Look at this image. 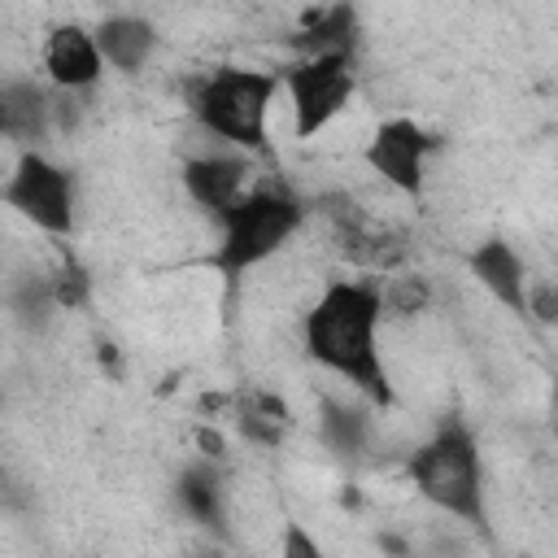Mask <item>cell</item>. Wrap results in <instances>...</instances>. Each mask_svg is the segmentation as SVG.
<instances>
[{
	"label": "cell",
	"mask_w": 558,
	"mask_h": 558,
	"mask_svg": "<svg viewBox=\"0 0 558 558\" xmlns=\"http://www.w3.org/2000/svg\"><path fill=\"white\" fill-rule=\"evenodd\" d=\"M384 292L366 279H331L301 318V349L310 362L344 379L375 410H392L397 392L379 353Z\"/></svg>",
	"instance_id": "obj_1"
},
{
	"label": "cell",
	"mask_w": 558,
	"mask_h": 558,
	"mask_svg": "<svg viewBox=\"0 0 558 558\" xmlns=\"http://www.w3.org/2000/svg\"><path fill=\"white\" fill-rule=\"evenodd\" d=\"M283 74L253 65H218L187 87V109L196 126L222 140L231 153H270V105Z\"/></svg>",
	"instance_id": "obj_2"
},
{
	"label": "cell",
	"mask_w": 558,
	"mask_h": 558,
	"mask_svg": "<svg viewBox=\"0 0 558 558\" xmlns=\"http://www.w3.org/2000/svg\"><path fill=\"white\" fill-rule=\"evenodd\" d=\"M410 480L427 506H436L453 523H466L471 532L493 541L488 506H484V462H480V445L462 418H445L410 453Z\"/></svg>",
	"instance_id": "obj_3"
},
{
	"label": "cell",
	"mask_w": 558,
	"mask_h": 558,
	"mask_svg": "<svg viewBox=\"0 0 558 558\" xmlns=\"http://www.w3.org/2000/svg\"><path fill=\"white\" fill-rule=\"evenodd\" d=\"M305 214L310 209L283 183H270V187H253L244 201H235L218 218L222 235H218V248L209 253V266L222 275L231 296H235V288L248 270L270 262L305 227Z\"/></svg>",
	"instance_id": "obj_4"
},
{
	"label": "cell",
	"mask_w": 558,
	"mask_h": 558,
	"mask_svg": "<svg viewBox=\"0 0 558 558\" xmlns=\"http://www.w3.org/2000/svg\"><path fill=\"white\" fill-rule=\"evenodd\" d=\"M0 201L52 240H65L74 231V209H78L74 174L61 161H52L44 148L17 153V161L0 187Z\"/></svg>",
	"instance_id": "obj_5"
},
{
	"label": "cell",
	"mask_w": 558,
	"mask_h": 558,
	"mask_svg": "<svg viewBox=\"0 0 558 558\" xmlns=\"http://www.w3.org/2000/svg\"><path fill=\"white\" fill-rule=\"evenodd\" d=\"M357 74H353V57H305L292 61L283 70V92H288V109H292V131L296 140H314L318 131H327L353 100Z\"/></svg>",
	"instance_id": "obj_6"
},
{
	"label": "cell",
	"mask_w": 558,
	"mask_h": 558,
	"mask_svg": "<svg viewBox=\"0 0 558 558\" xmlns=\"http://www.w3.org/2000/svg\"><path fill=\"white\" fill-rule=\"evenodd\" d=\"M436 144L440 140L414 118H388L366 140L362 161L371 166V174H379L401 196H423V174H427V157L436 153Z\"/></svg>",
	"instance_id": "obj_7"
},
{
	"label": "cell",
	"mask_w": 558,
	"mask_h": 558,
	"mask_svg": "<svg viewBox=\"0 0 558 558\" xmlns=\"http://www.w3.org/2000/svg\"><path fill=\"white\" fill-rule=\"evenodd\" d=\"M183 192L192 196V205H201L205 214L222 218L235 201H244L253 187V161L248 153H196L183 161L179 170Z\"/></svg>",
	"instance_id": "obj_8"
},
{
	"label": "cell",
	"mask_w": 558,
	"mask_h": 558,
	"mask_svg": "<svg viewBox=\"0 0 558 558\" xmlns=\"http://www.w3.org/2000/svg\"><path fill=\"white\" fill-rule=\"evenodd\" d=\"M44 74L57 92H92L105 74V57L96 44V31L78 22H61L44 39Z\"/></svg>",
	"instance_id": "obj_9"
},
{
	"label": "cell",
	"mask_w": 558,
	"mask_h": 558,
	"mask_svg": "<svg viewBox=\"0 0 558 558\" xmlns=\"http://www.w3.org/2000/svg\"><path fill=\"white\" fill-rule=\"evenodd\" d=\"M57 96L52 87L35 83V78H9L0 87V135L13 140L22 153L48 144V135H57Z\"/></svg>",
	"instance_id": "obj_10"
},
{
	"label": "cell",
	"mask_w": 558,
	"mask_h": 558,
	"mask_svg": "<svg viewBox=\"0 0 558 558\" xmlns=\"http://www.w3.org/2000/svg\"><path fill=\"white\" fill-rule=\"evenodd\" d=\"M466 266H471L475 283H480L501 310H510L514 318H527V283H532V279H527V266H523V257H519V248H514L510 240H501V235L480 240V244L471 248Z\"/></svg>",
	"instance_id": "obj_11"
},
{
	"label": "cell",
	"mask_w": 558,
	"mask_h": 558,
	"mask_svg": "<svg viewBox=\"0 0 558 558\" xmlns=\"http://www.w3.org/2000/svg\"><path fill=\"white\" fill-rule=\"evenodd\" d=\"M296 61L305 57H353L357 52V9L349 4H327V9H305L301 26L283 39Z\"/></svg>",
	"instance_id": "obj_12"
},
{
	"label": "cell",
	"mask_w": 558,
	"mask_h": 558,
	"mask_svg": "<svg viewBox=\"0 0 558 558\" xmlns=\"http://www.w3.org/2000/svg\"><path fill=\"white\" fill-rule=\"evenodd\" d=\"M174 497H179L183 514H187L192 523H201L209 536H218V541L231 536V527H227V493H222V471H218V462H209V458L187 462V466L179 471V480H174Z\"/></svg>",
	"instance_id": "obj_13"
},
{
	"label": "cell",
	"mask_w": 558,
	"mask_h": 558,
	"mask_svg": "<svg viewBox=\"0 0 558 558\" xmlns=\"http://www.w3.org/2000/svg\"><path fill=\"white\" fill-rule=\"evenodd\" d=\"M96 44H100V57H105L109 70L135 74L157 52V26L140 13H109L96 26Z\"/></svg>",
	"instance_id": "obj_14"
},
{
	"label": "cell",
	"mask_w": 558,
	"mask_h": 558,
	"mask_svg": "<svg viewBox=\"0 0 558 558\" xmlns=\"http://www.w3.org/2000/svg\"><path fill=\"white\" fill-rule=\"evenodd\" d=\"M318 440L336 453V458H357L371 445V418L362 405H349L340 397H323L318 401Z\"/></svg>",
	"instance_id": "obj_15"
},
{
	"label": "cell",
	"mask_w": 558,
	"mask_h": 558,
	"mask_svg": "<svg viewBox=\"0 0 558 558\" xmlns=\"http://www.w3.org/2000/svg\"><path fill=\"white\" fill-rule=\"evenodd\" d=\"M48 283H52L57 310H83V305L92 301V275H87V266H83L74 253L61 257V266L48 275Z\"/></svg>",
	"instance_id": "obj_16"
},
{
	"label": "cell",
	"mask_w": 558,
	"mask_h": 558,
	"mask_svg": "<svg viewBox=\"0 0 558 558\" xmlns=\"http://www.w3.org/2000/svg\"><path fill=\"white\" fill-rule=\"evenodd\" d=\"M384 314H397V318H414L432 305V283L423 275H401V279H388L384 288Z\"/></svg>",
	"instance_id": "obj_17"
},
{
	"label": "cell",
	"mask_w": 558,
	"mask_h": 558,
	"mask_svg": "<svg viewBox=\"0 0 558 558\" xmlns=\"http://www.w3.org/2000/svg\"><path fill=\"white\" fill-rule=\"evenodd\" d=\"M231 405H235V432H240L248 445H257V449H279V445L288 440V427H292V423L270 418V414L244 405L240 397H231Z\"/></svg>",
	"instance_id": "obj_18"
},
{
	"label": "cell",
	"mask_w": 558,
	"mask_h": 558,
	"mask_svg": "<svg viewBox=\"0 0 558 558\" xmlns=\"http://www.w3.org/2000/svg\"><path fill=\"white\" fill-rule=\"evenodd\" d=\"M9 305H13V314H17L22 323L44 327L48 310H57V301H52V283H48V279H26V283L9 296Z\"/></svg>",
	"instance_id": "obj_19"
},
{
	"label": "cell",
	"mask_w": 558,
	"mask_h": 558,
	"mask_svg": "<svg viewBox=\"0 0 558 558\" xmlns=\"http://www.w3.org/2000/svg\"><path fill=\"white\" fill-rule=\"evenodd\" d=\"M527 318L554 327L558 323V279H532L527 283Z\"/></svg>",
	"instance_id": "obj_20"
},
{
	"label": "cell",
	"mask_w": 558,
	"mask_h": 558,
	"mask_svg": "<svg viewBox=\"0 0 558 558\" xmlns=\"http://www.w3.org/2000/svg\"><path fill=\"white\" fill-rule=\"evenodd\" d=\"M279 558H327L323 545L314 541V532L296 519L283 523V536H279Z\"/></svg>",
	"instance_id": "obj_21"
},
{
	"label": "cell",
	"mask_w": 558,
	"mask_h": 558,
	"mask_svg": "<svg viewBox=\"0 0 558 558\" xmlns=\"http://www.w3.org/2000/svg\"><path fill=\"white\" fill-rule=\"evenodd\" d=\"M192 440H196V453H201V458H209V462H222V458H227V440H222L218 427L201 423V427L192 432Z\"/></svg>",
	"instance_id": "obj_22"
},
{
	"label": "cell",
	"mask_w": 558,
	"mask_h": 558,
	"mask_svg": "<svg viewBox=\"0 0 558 558\" xmlns=\"http://www.w3.org/2000/svg\"><path fill=\"white\" fill-rule=\"evenodd\" d=\"M96 362H100V371H109L113 379L122 375V357H118V344H109V340H100V344H96Z\"/></svg>",
	"instance_id": "obj_23"
},
{
	"label": "cell",
	"mask_w": 558,
	"mask_h": 558,
	"mask_svg": "<svg viewBox=\"0 0 558 558\" xmlns=\"http://www.w3.org/2000/svg\"><path fill=\"white\" fill-rule=\"evenodd\" d=\"M379 549H388L392 558H410V545H405L397 532H384V536H379Z\"/></svg>",
	"instance_id": "obj_24"
},
{
	"label": "cell",
	"mask_w": 558,
	"mask_h": 558,
	"mask_svg": "<svg viewBox=\"0 0 558 558\" xmlns=\"http://www.w3.org/2000/svg\"><path fill=\"white\" fill-rule=\"evenodd\" d=\"M196 558H222V549H214V545H209V549H201Z\"/></svg>",
	"instance_id": "obj_25"
},
{
	"label": "cell",
	"mask_w": 558,
	"mask_h": 558,
	"mask_svg": "<svg viewBox=\"0 0 558 558\" xmlns=\"http://www.w3.org/2000/svg\"><path fill=\"white\" fill-rule=\"evenodd\" d=\"M554 410H558V384H554Z\"/></svg>",
	"instance_id": "obj_26"
},
{
	"label": "cell",
	"mask_w": 558,
	"mask_h": 558,
	"mask_svg": "<svg viewBox=\"0 0 558 558\" xmlns=\"http://www.w3.org/2000/svg\"><path fill=\"white\" fill-rule=\"evenodd\" d=\"M554 436H558V414H554Z\"/></svg>",
	"instance_id": "obj_27"
}]
</instances>
